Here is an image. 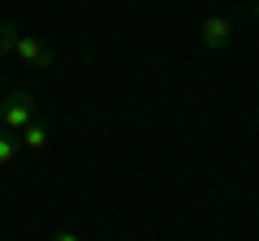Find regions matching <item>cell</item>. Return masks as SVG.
Returning a JSON list of instances; mask_svg holds the SVG:
<instances>
[{
  "label": "cell",
  "instance_id": "cell-3",
  "mask_svg": "<svg viewBox=\"0 0 259 241\" xmlns=\"http://www.w3.org/2000/svg\"><path fill=\"white\" fill-rule=\"evenodd\" d=\"M229 39H233V18H225V13H212V18L199 26V43L212 47V52H221Z\"/></svg>",
  "mask_w": 259,
  "mask_h": 241
},
{
  "label": "cell",
  "instance_id": "cell-5",
  "mask_svg": "<svg viewBox=\"0 0 259 241\" xmlns=\"http://www.w3.org/2000/svg\"><path fill=\"white\" fill-rule=\"evenodd\" d=\"M18 151H22V142L13 138V134H5V130H0V168H9L13 159H18Z\"/></svg>",
  "mask_w": 259,
  "mask_h": 241
},
{
  "label": "cell",
  "instance_id": "cell-7",
  "mask_svg": "<svg viewBox=\"0 0 259 241\" xmlns=\"http://www.w3.org/2000/svg\"><path fill=\"white\" fill-rule=\"evenodd\" d=\"M52 241H78V237H74V232H56Z\"/></svg>",
  "mask_w": 259,
  "mask_h": 241
},
{
  "label": "cell",
  "instance_id": "cell-1",
  "mask_svg": "<svg viewBox=\"0 0 259 241\" xmlns=\"http://www.w3.org/2000/svg\"><path fill=\"white\" fill-rule=\"evenodd\" d=\"M35 120H39V108H35V95L30 91H9L5 95V103H0V130L5 134L22 138L26 125H35Z\"/></svg>",
  "mask_w": 259,
  "mask_h": 241
},
{
  "label": "cell",
  "instance_id": "cell-8",
  "mask_svg": "<svg viewBox=\"0 0 259 241\" xmlns=\"http://www.w3.org/2000/svg\"><path fill=\"white\" fill-rule=\"evenodd\" d=\"M255 18H259V0H255Z\"/></svg>",
  "mask_w": 259,
  "mask_h": 241
},
{
  "label": "cell",
  "instance_id": "cell-4",
  "mask_svg": "<svg viewBox=\"0 0 259 241\" xmlns=\"http://www.w3.org/2000/svg\"><path fill=\"white\" fill-rule=\"evenodd\" d=\"M48 138H52V134H48V125H44V120H35V125H26V134H22L18 142H22L26 151H44Z\"/></svg>",
  "mask_w": 259,
  "mask_h": 241
},
{
  "label": "cell",
  "instance_id": "cell-6",
  "mask_svg": "<svg viewBox=\"0 0 259 241\" xmlns=\"http://www.w3.org/2000/svg\"><path fill=\"white\" fill-rule=\"evenodd\" d=\"M13 35H18V26H13L9 18H0V52H9V47H13Z\"/></svg>",
  "mask_w": 259,
  "mask_h": 241
},
{
  "label": "cell",
  "instance_id": "cell-2",
  "mask_svg": "<svg viewBox=\"0 0 259 241\" xmlns=\"http://www.w3.org/2000/svg\"><path fill=\"white\" fill-rule=\"evenodd\" d=\"M9 52L18 56L22 65H30V69H48V65H52V47H48L39 35H26V30L13 35V47H9Z\"/></svg>",
  "mask_w": 259,
  "mask_h": 241
}]
</instances>
